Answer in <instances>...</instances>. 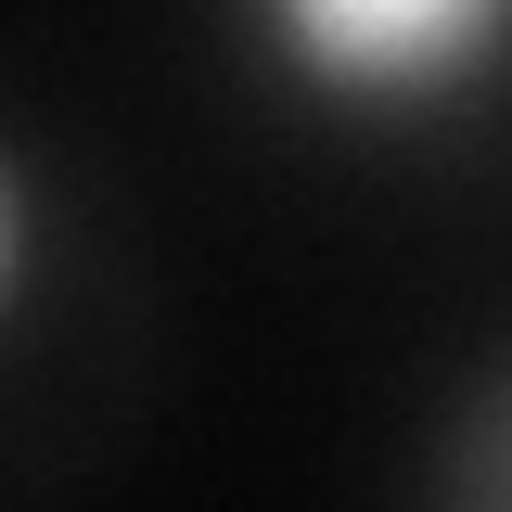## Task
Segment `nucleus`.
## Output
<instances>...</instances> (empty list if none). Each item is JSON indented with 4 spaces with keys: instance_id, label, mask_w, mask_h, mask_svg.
<instances>
[{
    "instance_id": "f03ea898",
    "label": "nucleus",
    "mask_w": 512,
    "mask_h": 512,
    "mask_svg": "<svg viewBox=\"0 0 512 512\" xmlns=\"http://www.w3.org/2000/svg\"><path fill=\"white\" fill-rule=\"evenodd\" d=\"M39 256H52V205H39V180H26V154L0 141V333L26 320V295H39Z\"/></svg>"
},
{
    "instance_id": "f257e3e1",
    "label": "nucleus",
    "mask_w": 512,
    "mask_h": 512,
    "mask_svg": "<svg viewBox=\"0 0 512 512\" xmlns=\"http://www.w3.org/2000/svg\"><path fill=\"white\" fill-rule=\"evenodd\" d=\"M269 90L359 141H423L512 90V0H231Z\"/></svg>"
}]
</instances>
